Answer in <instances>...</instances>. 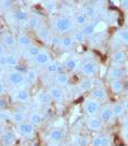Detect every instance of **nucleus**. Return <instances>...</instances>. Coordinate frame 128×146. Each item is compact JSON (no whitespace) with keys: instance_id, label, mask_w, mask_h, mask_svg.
<instances>
[{"instance_id":"a878e982","label":"nucleus","mask_w":128,"mask_h":146,"mask_svg":"<svg viewBox=\"0 0 128 146\" xmlns=\"http://www.w3.org/2000/svg\"><path fill=\"white\" fill-rule=\"evenodd\" d=\"M17 41H18L19 46H31V39H30V36H26V35H21V36H19L18 39H17Z\"/></svg>"},{"instance_id":"58836bf2","label":"nucleus","mask_w":128,"mask_h":146,"mask_svg":"<svg viewBox=\"0 0 128 146\" xmlns=\"http://www.w3.org/2000/svg\"><path fill=\"white\" fill-rule=\"evenodd\" d=\"M102 141H103V136L94 137V139L92 141V146H102Z\"/></svg>"},{"instance_id":"6e6552de","label":"nucleus","mask_w":128,"mask_h":146,"mask_svg":"<svg viewBox=\"0 0 128 146\" xmlns=\"http://www.w3.org/2000/svg\"><path fill=\"white\" fill-rule=\"evenodd\" d=\"M123 75H124V71L119 66L110 68L108 73H107V78L110 80H119L120 78H123Z\"/></svg>"},{"instance_id":"b1692460","label":"nucleus","mask_w":128,"mask_h":146,"mask_svg":"<svg viewBox=\"0 0 128 146\" xmlns=\"http://www.w3.org/2000/svg\"><path fill=\"white\" fill-rule=\"evenodd\" d=\"M74 43V40H73V36H65L61 39V46L63 49H70L73 46Z\"/></svg>"},{"instance_id":"09e8293b","label":"nucleus","mask_w":128,"mask_h":146,"mask_svg":"<svg viewBox=\"0 0 128 146\" xmlns=\"http://www.w3.org/2000/svg\"><path fill=\"white\" fill-rule=\"evenodd\" d=\"M3 93H5V84H3V82L0 80V95L3 94Z\"/></svg>"},{"instance_id":"dca6fc26","label":"nucleus","mask_w":128,"mask_h":146,"mask_svg":"<svg viewBox=\"0 0 128 146\" xmlns=\"http://www.w3.org/2000/svg\"><path fill=\"white\" fill-rule=\"evenodd\" d=\"M38 100L40 102V104H42V105H49L52 101V98L49 92H41L38 95Z\"/></svg>"},{"instance_id":"a19ab883","label":"nucleus","mask_w":128,"mask_h":146,"mask_svg":"<svg viewBox=\"0 0 128 146\" xmlns=\"http://www.w3.org/2000/svg\"><path fill=\"white\" fill-rule=\"evenodd\" d=\"M1 7L5 8V9H8V8H11L12 7V2L11 1H1Z\"/></svg>"},{"instance_id":"393cba45","label":"nucleus","mask_w":128,"mask_h":146,"mask_svg":"<svg viewBox=\"0 0 128 146\" xmlns=\"http://www.w3.org/2000/svg\"><path fill=\"white\" fill-rule=\"evenodd\" d=\"M82 33L84 35V36H92L95 33V26L94 25H86L82 28Z\"/></svg>"},{"instance_id":"f257e3e1","label":"nucleus","mask_w":128,"mask_h":146,"mask_svg":"<svg viewBox=\"0 0 128 146\" xmlns=\"http://www.w3.org/2000/svg\"><path fill=\"white\" fill-rule=\"evenodd\" d=\"M53 26L59 32H69L73 29V22L69 18L65 17H57L53 21Z\"/></svg>"},{"instance_id":"7c9ffc66","label":"nucleus","mask_w":128,"mask_h":146,"mask_svg":"<svg viewBox=\"0 0 128 146\" xmlns=\"http://www.w3.org/2000/svg\"><path fill=\"white\" fill-rule=\"evenodd\" d=\"M119 40L123 42V44H128V28L127 29H123L118 32Z\"/></svg>"},{"instance_id":"bb28decb","label":"nucleus","mask_w":128,"mask_h":146,"mask_svg":"<svg viewBox=\"0 0 128 146\" xmlns=\"http://www.w3.org/2000/svg\"><path fill=\"white\" fill-rule=\"evenodd\" d=\"M27 80L29 83H34L38 80V71L36 69H29L27 73Z\"/></svg>"},{"instance_id":"cd10ccee","label":"nucleus","mask_w":128,"mask_h":146,"mask_svg":"<svg viewBox=\"0 0 128 146\" xmlns=\"http://www.w3.org/2000/svg\"><path fill=\"white\" fill-rule=\"evenodd\" d=\"M3 42H5V44H6V46H16L17 40L15 39V36H12V35H10V33H6V35H3Z\"/></svg>"},{"instance_id":"e433bc0d","label":"nucleus","mask_w":128,"mask_h":146,"mask_svg":"<svg viewBox=\"0 0 128 146\" xmlns=\"http://www.w3.org/2000/svg\"><path fill=\"white\" fill-rule=\"evenodd\" d=\"M91 85H92V81L90 79H84V80H82L81 83H80V89H81L82 91H87V90L91 88Z\"/></svg>"},{"instance_id":"a211bd4d","label":"nucleus","mask_w":128,"mask_h":146,"mask_svg":"<svg viewBox=\"0 0 128 146\" xmlns=\"http://www.w3.org/2000/svg\"><path fill=\"white\" fill-rule=\"evenodd\" d=\"M16 98H17V100L20 101V102L26 103V102H28V101L30 100V93H29V91L24 90V89H21V90H19V91L16 93Z\"/></svg>"},{"instance_id":"2f4dec72","label":"nucleus","mask_w":128,"mask_h":146,"mask_svg":"<svg viewBox=\"0 0 128 146\" xmlns=\"http://www.w3.org/2000/svg\"><path fill=\"white\" fill-rule=\"evenodd\" d=\"M6 60H7V66H16V65H18V58L16 55H6Z\"/></svg>"},{"instance_id":"423d86ee","label":"nucleus","mask_w":128,"mask_h":146,"mask_svg":"<svg viewBox=\"0 0 128 146\" xmlns=\"http://www.w3.org/2000/svg\"><path fill=\"white\" fill-rule=\"evenodd\" d=\"M18 129H19V132H20L22 135H24V136H31V135L34 133V126H33L31 123H27V122L20 124Z\"/></svg>"},{"instance_id":"ddd939ff","label":"nucleus","mask_w":128,"mask_h":146,"mask_svg":"<svg viewBox=\"0 0 128 146\" xmlns=\"http://www.w3.org/2000/svg\"><path fill=\"white\" fill-rule=\"evenodd\" d=\"M110 89L114 93H120L124 91V82L119 80H112L110 81Z\"/></svg>"},{"instance_id":"f704fd0d","label":"nucleus","mask_w":128,"mask_h":146,"mask_svg":"<svg viewBox=\"0 0 128 146\" xmlns=\"http://www.w3.org/2000/svg\"><path fill=\"white\" fill-rule=\"evenodd\" d=\"M46 71L49 73H56L59 71V65H57V63L53 62V61L49 62V63L46 64Z\"/></svg>"},{"instance_id":"8fccbe9b","label":"nucleus","mask_w":128,"mask_h":146,"mask_svg":"<svg viewBox=\"0 0 128 146\" xmlns=\"http://www.w3.org/2000/svg\"><path fill=\"white\" fill-rule=\"evenodd\" d=\"M124 90L128 93V79H126V81L124 82Z\"/></svg>"},{"instance_id":"c756f323","label":"nucleus","mask_w":128,"mask_h":146,"mask_svg":"<svg viewBox=\"0 0 128 146\" xmlns=\"http://www.w3.org/2000/svg\"><path fill=\"white\" fill-rule=\"evenodd\" d=\"M86 22H87V18L84 13H79L76 17H75V23L77 26H81V27H84L86 26Z\"/></svg>"},{"instance_id":"473e14b6","label":"nucleus","mask_w":128,"mask_h":146,"mask_svg":"<svg viewBox=\"0 0 128 146\" xmlns=\"http://www.w3.org/2000/svg\"><path fill=\"white\" fill-rule=\"evenodd\" d=\"M28 26L31 29H36L39 26V18L37 16H31L28 19Z\"/></svg>"},{"instance_id":"39448f33","label":"nucleus","mask_w":128,"mask_h":146,"mask_svg":"<svg viewBox=\"0 0 128 146\" xmlns=\"http://www.w3.org/2000/svg\"><path fill=\"white\" fill-rule=\"evenodd\" d=\"M113 117H114V114H113V111H112V106H110V105H105L101 111L102 123L108 124V123L112 122Z\"/></svg>"},{"instance_id":"37998d69","label":"nucleus","mask_w":128,"mask_h":146,"mask_svg":"<svg viewBox=\"0 0 128 146\" xmlns=\"http://www.w3.org/2000/svg\"><path fill=\"white\" fill-rule=\"evenodd\" d=\"M88 144V139L86 137L81 136V139H80V146H87Z\"/></svg>"},{"instance_id":"4be33fe9","label":"nucleus","mask_w":128,"mask_h":146,"mask_svg":"<svg viewBox=\"0 0 128 146\" xmlns=\"http://www.w3.org/2000/svg\"><path fill=\"white\" fill-rule=\"evenodd\" d=\"M38 36H39V39H40L41 41H43V42H48V41H50V40H51L50 31H49L46 28H42V29H40V30H39V32H38Z\"/></svg>"},{"instance_id":"412c9836","label":"nucleus","mask_w":128,"mask_h":146,"mask_svg":"<svg viewBox=\"0 0 128 146\" xmlns=\"http://www.w3.org/2000/svg\"><path fill=\"white\" fill-rule=\"evenodd\" d=\"M84 15L86 16V18L94 19L97 16V9L94 6H92V5H87L84 8Z\"/></svg>"},{"instance_id":"f03ea898","label":"nucleus","mask_w":128,"mask_h":146,"mask_svg":"<svg viewBox=\"0 0 128 146\" xmlns=\"http://www.w3.org/2000/svg\"><path fill=\"white\" fill-rule=\"evenodd\" d=\"M85 112L90 115V116H95L98 112H100V109H101V105H100V102L94 99H88L85 103Z\"/></svg>"},{"instance_id":"1a4fd4ad","label":"nucleus","mask_w":128,"mask_h":146,"mask_svg":"<svg viewBox=\"0 0 128 146\" xmlns=\"http://www.w3.org/2000/svg\"><path fill=\"white\" fill-rule=\"evenodd\" d=\"M92 95H93V98H94V100L96 101H105L107 99V93L106 91L103 89V88H96V89H94L93 92H92Z\"/></svg>"},{"instance_id":"6ab92c4d","label":"nucleus","mask_w":128,"mask_h":146,"mask_svg":"<svg viewBox=\"0 0 128 146\" xmlns=\"http://www.w3.org/2000/svg\"><path fill=\"white\" fill-rule=\"evenodd\" d=\"M69 81H70V78L66 73H59L56 76H55V82L57 83L59 85L61 86H65L69 84Z\"/></svg>"},{"instance_id":"c03bdc74","label":"nucleus","mask_w":128,"mask_h":146,"mask_svg":"<svg viewBox=\"0 0 128 146\" xmlns=\"http://www.w3.org/2000/svg\"><path fill=\"white\" fill-rule=\"evenodd\" d=\"M0 66H3V68H6V66H7V60H6V55H2V56H0Z\"/></svg>"},{"instance_id":"49530a36","label":"nucleus","mask_w":128,"mask_h":146,"mask_svg":"<svg viewBox=\"0 0 128 146\" xmlns=\"http://www.w3.org/2000/svg\"><path fill=\"white\" fill-rule=\"evenodd\" d=\"M80 139H81V136H74L73 139H72V142H73V144L75 146H80Z\"/></svg>"},{"instance_id":"a18cd8bd","label":"nucleus","mask_w":128,"mask_h":146,"mask_svg":"<svg viewBox=\"0 0 128 146\" xmlns=\"http://www.w3.org/2000/svg\"><path fill=\"white\" fill-rule=\"evenodd\" d=\"M121 134H123V137H124L126 141H128V125L123 128V132H121Z\"/></svg>"},{"instance_id":"f3484780","label":"nucleus","mask_w":128,"mask_h":146,"mask_svg":"<svg viewBox=\"0 0 128 146\" xmlns=\"http://www.w3.org/2000/svg\"><path fill=\"white\" fill-rule=\"evenodd\" d=\"M79 65H80V62H79V60L75 59V58H71V59L66 60L65 63H64V66H65L67 70H70V71H75V70L79 68Z\"/></svg>"},{"instance_id":"de8ad7c7","label":"nucleus","mask_w":128,"mask_h":146,"mask_svg":"<svg viewBox=\"0 0 128 146\" xmlns=\"http://www.w3.org/2000/svg\"><path fill=\"white\" fill-rule=\"evenodd\" d=\"M120 5H121L123 8L128 9V0H123V1H120Z\"/></svg>"},{"instance_id":"4d7b16f0","label":"nucleus","mask_w":128,"mask_h":146,"mask_svg":"<svg viewBox=\"0 0 128 146\" xmlns=\"http://www.w3.org/2000/svg\"><path fill=\"white\" fill-rule=\"evenodd\" d=\"M126 23H127V26H128V13L126 15Z\"/></svg>"},{"instance_id":"ea45409f","label":"nucleus","mask_w":128,"mask_h":146,"mask_svg":"<svg viewBox=\"0 0 128 146\" xmlns=\"http://www.w3.org/2000/svg\"><path fill=\"white\" fill-rule=\"evenodd\" d=\"M61 39H62V38L55 36L52 38V41H51V42H52L53 46H61Z\"/></svg>"},{"instance_id":"13d9d810","label":"nucleus","mask_w":128,"mask_h":146,"mask_svg":"<svg viewBox=\"0 0 128 146\" xmlns=\"http://www.w3.org/2000/svg\"><path fill=\"white\" fill-rule=\"evenodd\" d=\"M1 35H2V32H1V30H0V36H1Z\"/></svg>"},{"instance_id":"4468645a","label":"nucleus","mask_w":128,"mask_h":146,"mask_svg":"<svg viewBox=\"0 0 128 146\" xmlns=\"http://www.w3.org/2000/svg\"><path fill=\"white\" fill-rule=\"evenodd\" d=\"M11 119L13 121V123L20 125V124L24 123V121H26V115H24V113L21 112V111H16V112H13V113L11 114Z\"/></svg>"},{"instance_id":"20e7f679","label":"nucleus","mask_w":128,"mask_h":146,"mask_svg":"<svg viewBox=\"0 0 128 146\" xmlns=\"http://www.w3.org/2000/svg\"><path fill=\"white\" fill-rule=\"evenodd\" d=\"M81 71L86 76H93L98 71V64L94 62V61H87L82 65Z\"/></svg>"},{"instance_id":"5701e85b","label":"nucleus","mask_w":128,"mask_h":146,"mask_svg":"<svg viewBox=\"0 0 128 146\" xmlns=\"http://www.w3.org/2000/svg\"><path fill=\"white\" fill-rule=\"evenodd\" d=\"M112 111H113L114 116L119 117V116H121V115L124 114L125 109H124V105H123V104H120V103H115V104H113V106H112Z\"/></svg>"},{"instance_id":"79ce46f5","label":"nucleus","mask_w":128,"mask_h":146,"mask_svg":"<svg viewBox=\"0 0 128 146\" xmlns=\"http://www.w3.org/2000/svg\"><path fill=\"white\" fill-rule=\"evenodd\" d=\"M102 146H110V137H108V136H103Z\"/></svg>"},{"instance_id":"c9c22d12","label":"nucleus","mask_w":128,"mask_h":146,"mask_svg":"<svg viewBox=\"0 0 128 146\" xmlns=\"http://www.w3.org/2000/svg\"><path fill=\"white\" fill-rule=\"evenodd\" d=\"M29 49H28V53L31 55V56H37L40 52H41V49L39 48L38 46H33V44H31L30 46H28Z\"/></svg>"},{"instance_id":"6e6d98bb","label":"nucleus","mask_w":128,"mask_h":146,"mask_svg":"<svg viewBox=\"0 0 128 146\" xmlns=\"http://www.w3.org/2000/svg\"><path fill=\"white\" fill-rule=\"evenodd\" d=\"M50 146H60V145H59L57 143H54V144H51V145H50Z\"/></svg>"},{"instance_id":"c85d7f7f","label":"nucleus","mask_w":128,"mask_h":146,"mask_svg":"<svg viewBox=\"0 0 128 146\" xmlns=\"http://www.w3.org/2000/svg\"><path fill=\"white\" fill-rule=\"evenodd\" d=\"M15 141V136L11 132H7L5 135H3V138H2V142L6 146H10Z\"/></svg>"},{"instance_id":"7ed1b4c3","label":"nucleus","mask_w":128,"mask_h":146,"mask_svg":"<svg viewBox=\"0 0 128 146\" xmlns=\"http://www.w3.org/2000/svg\"><path fill=\"white\" fill-rule=\"evenodd\" d=\"M8 80L12 85H16V86H20V85H23L26 83V78L24 75L19 71H11L8 74Z\"/></svg>"},{"instance_id":"f8f14e48","label":"nucleus","mask_w":128,"mask_h":146,"mask_svg":"<svg viewBox=\"0 0 128 146\" xmlns=\"http://www.w3.org/2000/svg\"><path fill=\"white\" fill-rule=\"evenodd\" d=\"M87 127L91 131H100L102 128V121L98 117H92L87 121Z\"/></svg>"},{"instance_id":"5fc2aeb1","label":"nucleus","mask_w":128,"mask_h":146,"mask_svg":"<svg viewBox=\"0 0 128 146\" xmlns=\"http://www.w3.org/2000/svg\"><path fill=\"white\" fill-rule=\"evenodd\" d=\"M52 7H54V5H50V2H48V6H46V8L48 9H51Z\"/></svg>"},{"instance_id":"603ef678","label":"nucleus","mask_w":128,"mask_h":146,"mask_svg":"<svg viewBox=\"0 0 128 146\" xmlns=\"http://www.w3.org/2000/svg\"><path fill=\"white\" fill-rule=\"evenodd\" d=\"M3 52H5V48H3V46L0 43V56L3 55Z\"/></svg>"},{"instance_id":"864d4df0","label":"nucleus","mask_w":128,"mask_h":146,"mask_svg":"<svg viewBox=\"0 0 128 146\" xmlns=\"http://www.w3.org/2000/svg\"><path fill=\"white\" fill-rule=\"evenodd\" d=\"M0 108H6V103H5V101L1 100V99H0Z\"/></svg>"},{"instance_id":"9d476101","label":"nucleus","mask_w":128,"mask_h":146,"mask_svg":"<svg viewBox=\"0 0 128 146\" xmlns=\"http://www.w3.org/2000/svg\"><path fill=\"white\" fill-rule=\"evenodd\" d=\"M34 59H36V62L38 64H41V65L51 62V56L49 54V52H46V51H41Z\"/></svg>"},{"instance_id":"9b49d317","label":"nucleus","mask_w":128,"mask_h":146,"mask_svg":"<svg viewBox=\"0 0 128 146\" xmlns=\"http://www.w3.org/2000/svg\"><path fill=\"white\" fill-rule=\"evenodd\" d=\"M127 59V55L124 51H116L114 52L112 55V60H113V63L115 64H121L124 63Z\"/></svg>"},{"instance_id":"4c0bfd02","label":"nucleus","mask_w":128,"mask_h":146,"mask_svg":"<svg viewBox=\"0 0 128 146\" xmlns=\"http://www.w3.org/2000/svg\"><path fill=\"white\" fill-rule=\"evenodd\" d=\"M73 40L77 43H83L85 41V36L82 33V31H76L73 36Z\"/></svg>"},{"instance_id":"0eeeda50","label":"nucleus","mask_w":128,"mask_h":146,"mask_svg":"<svg viewBox=\"0 0 128 146\" xmlns=\"http://www.w3.org/2000/svg\"><path fill=\"white\" fill-rule=\"evenodd\" d=\"M49 93H50L52 100L56 101V102H61L63 100V91L56 85H52L49 90Z\"/></svg>"},{"instance_id":"2eb2a0df","label":"nucleus","mask_w":128,"mask_h":146,"mask_svg":"<svg viewBox=\"0 0 128 146\" xmlns=\"http://www.w3.org/2000/svg\"><path fill=\"white\" fill-rule=\"evenodd\" d=\"M49 137H50V139L53 141L54 143H57V142L62 141V138H63V132H62L61 129H59V128H54V129H52V131L50 132Z\"/></svg>"},{"instance_id":"aec40b11","label":"nucleus","mask_w":128,"mask_h":146,"mask_svg":"<svg viewBox=\"0 0 128 146\" xmlns=\"http://www.w3.org/2000/svg\"><path fill=\"white\" fill-rule=\"evenodd\" d=\"M30 123L34 126V125H40L41 123H42V115H41V113L40 112H32L31 114H30Z\"/></svg>"},{"instance_id":"72a5a7b5","label":"nucleus","mask_w":128,"mask_h":146,"mask_svg":"<svg viewBox=\"0 0 128 146\" xmlns=\"http://www.w3.org/2000/svg\"><path fill=\"white\" fill-rule=\"evenodd\" d=\"M15 17L16 19L20 21V22H28V15L24 12V11H21V10H19L16 12V15H15Z\"/></svg>"},{"instance_id":"3c124183","label":"nucleus","mask_w":128,"mask_h":146,"mask_svg":"<svg viewBox=\"0 0 128 146\" xmlns=\"http://www.w3.org/2000/svg\"><path fill=\"white\" fill-rule=\"evenodd\" d=\"M123 105H124V109H125V111H126V112H128V99L124 102V104H123Z\"/></svg>"}]
</instances>
